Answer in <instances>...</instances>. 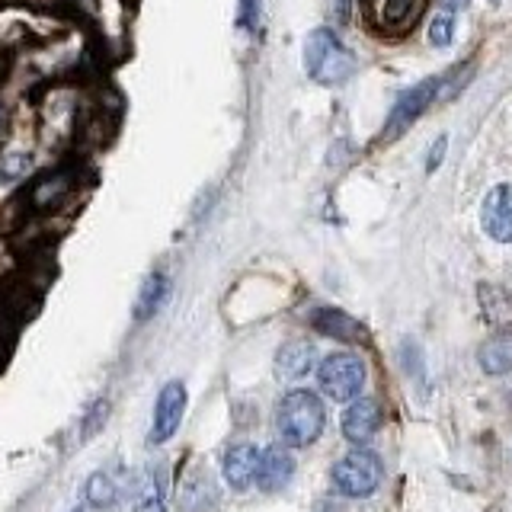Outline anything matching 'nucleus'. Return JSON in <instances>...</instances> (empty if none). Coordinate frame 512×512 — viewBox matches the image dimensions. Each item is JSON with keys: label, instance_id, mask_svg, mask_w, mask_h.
Returning a JSON list of instances; mask_svg holds the SVG:
<instances>
[{"label": "nucleus", "instance_id": "f257e3e1", "mask_svg": "<svg viewBox=\"0 0 512 512\" xmlns=\"http://www.w3.org/2000/svg\"><path fill=\"white\" fill-rule=\"evenodd\" d=\"M327 426L324 400L314 391H288L276 410V429L285 445L304 448L320 439V432Z\"/></svg>", "mask_w": 512, "mask_h": 512}, {"label": "nucleus", "instance_id": "f03ea898", "mask_svg": "<svg viewBox=\"0 0 512 512\" xmlns=\"http://www.w3.org/2000/svg\"><path fill=\"white\" fill-rule=\"evenodd\" d=\"M304 68L317 80V84L336 87L356 71V61H352V52L340 42L333 29H314L308 42H304Z\"/></svg>", "mask_w": 512, "mask_h": 512}, {"label": "nucleus", "instance_id": "7ed1b4c3", "mask_svg": "<svg viewBox=\"0 0 512 512\" xmlns=\"http://www.w3.org/2000/svg\"><path fill=\"white\" fill-rule=\"evenodd\" d=\"M381 477H384V464L375 452H368V448L349 452L346 458L333 464V487L343 496H352V500L375 493Z\"/></svg>", "mask_w": 512, "mask_h": 512}, {"label": "nucleus", "instance_id": "20e7f679", "mask_svg": "<svg viewBox=\"0 0 512 512\" xmlns=\"http://www.w3.org/2000/svg\"><path fill=\"white\" fill-rule=\"evenodd\" d=\"M317 384L330 400H356L365 388V365L352 352H333L320 362Z\"/></svg>", "mask_w": 512, "mask_h": 512}, {"label": "nucleus", "instance_id": "39448f33", "mask_svg": "<svg viewBox=\"0 0 512 512\" xmlns=\"http://www.w3.org/2000/svg\"><path fill=\"white\" fill-rule=\"evenodd\" d=\"M442 96V77H429L423 84L410 87L407 93H400V100L394 103L391 116H388V125H384V138H397L400 132H407V128L423 116V112L436 103Z\"/></svg>", "mask_w": 512, "mask_h": 512}, {"label": "nucleus", "instance_id": "423d86ee", "mask_svg": "<svg viewBox=\"0 0 512 512\" xmlns=\"http://www.w3.org/2000/svg\"><path fill=\"white\" fill-rule=\"evenodd\" d=\"M186 413V388L183 381H170L160 388L157 407H154V426H151V442H170V436L183 423Z\"/></svg>", "mask_w": 512, "mask_h": 512}, {"label": "nucleus", "instance_id": "0eeeda50", "mask_svg": "<svg viewBox=\"0 0 512 512\" xmlns=\"http://www.w3.org/2000/svg\"><path fill=\"white\" fill-rule=\"evenodd\" d=\"M372 23L381 32H407L426 7V0H365Z\"/></svg>", "mask_w": 512, "mask_h": 512}, {"label": "nucleus", "instance_id": "6e6552de", "mask_svg": "<svg viewBox=\"0 0 512 512\" xmlns=\"http://www.w3.org/2000/svg\"><path fill=\"white\" fill-rule=\"evenodd\" d=\"M484 231L500 240V244H512V183H500L487 192L484 199Z\"/></svg>", "mask_w": 512, "mask_h": 512}, {"label": "nucleus", "instance_id": "1a4fd4ad", "mask_svg": "<svg viewBox=\"0 0 512 512\" xmlns=\"http://www.w3.org/2000/svg\"><path fill=\"white\" fill-rule=\"evenodd\" d=\"M381 429V407L375 397H359L352 400L343 413V436L356 445H365L368 439H375V432Z\"/></svg>", "mask_w": 512, "mask_h": 512}, {"label": "nucleus", "instance_id": "9d476101", "mask_svg": "<svg viewBox=\"0 0 512 512\" xmlns=\"http://www.w3.org/2000/svg\"><path fill=\"white\" fill-rule=\"evenodd\" d=\"M295 474V458L282 445H269L260 452V468H256V484L266 493H276L288 487V480Z\"/></svg>", "mask_w": 512, "mask_h": 512}, {"label": "nucleus", "instance_id": "9b49d317", "mask_svg": "<svg viewBox=\"0 0 512 512\" xmlns=\"http://www.w3.org/2000/svg\"><path fill=\"white\" fill-rule=\"evenodd\" d=\"M256 468H260V448L250 442H240L224 455V480L237 493H244L247 487L256 484Z\"/></svg>", "mask_w": 512, "mask_h": 512}, {"label": "nucleus", "instance_id": "f8f14e48", "mask_svg": "<svg viewBox=\"0 0 512 512\" xmlns=\"http://www.w3.org/2000/svg\"><path fill=\"white\" fill-rule=\"evenodd\" d=\"M311 368H314V346L311 343L292 340V343H285L279 349V356H276V372H279V378L298 381V378L308 375Z\"/></svg>", "mask_w": 512, "mask_h": 512}, {"label": "nucleus", "instance_id": "ddd939ff", "mask_svg": "<svg viewBox=\"0 0 512 512\" xmlns=\"http://www.w3.org/2000/svg\"><path fill=\"white\" fill-rule=\"evenodd\" d=\"M170 298V279L167 272H151L148 279H144L141 292H138V301H135V320L144 324V320H151L160 308H164V301Z\"/></svg>", "mask_w": 512, "mask_h": 512}, {"label": "nucleus", "instance_id": "4468645a", "mask_svg": "<svg viewBox=\"0 0 512 512\" xmlns=\"http://www.w3.org/2000/svg\"><path fill=\"white\" fill-rule=\"evenodd\" d=\"M311 324H314V330H320L324 336H333V340H343V343L362 340V327L349 314L336 311V308H320V311H314Z\"/></svg>", "mask_w": 512, "mask_h": 512}, {"label": "nucleus", "instance_id": "2eb2a0df", "mask_svg": "<svg viewBox=\"0 0 512 512\" xmlns=\"http://www.w3.org/2000/svg\"><path fill=\"white\" fill-rule=\"evenodd\" d=\"M477 362L487 375H506L512 372V336H493L477 352Z\"/></svg>", "mask_w": 512, "mask_h": 512}, {"label": "nucleus", "instance_id": "dca6fc26", "mask_svg": "<svg viewBox=\"0 0 512 512\" xmlns=\"http://www.w3.org/2000/svg\"><path fill=\"white\" fill-rule=\"evenodd\" d=\"M480 304H484L487 317L496 327L512 324V295L500 292V288H493V285H480Z\"/></svg>", "mask_w": 512, "mask_h": 512}, {"label": "nucleus", "instance_id": "f3484780", "mask_svg": "<svg viewBox=\"0 0 512 512\" xmlns=\"http://www.w3.org/2000/svg\"><path fill=\"white\" fill-rule=\"evenodd\" d=\"M84 496H87V503L93 509H109L112 503L119 500V487H116V480H112L109 474H90L87 480V487H84Z\"/></svg>", "mask_w": 512, "mask_h": 512}, {"label": "nucleus", "instance_id": "a211bd4d", "mask_svg": "<svg viewBox=\"0 0 512 512\" xmlns=\"http://www.w3.org/2000/svg\"><path fill=\"white\" fill-rule=\"evenodd\" d=\"M429 42L436 48H445L448 42H452V16H436V20H432Z\"/></svg>", "mask_w": 512, "mask_h": 512}, {"label": "nucleus", "instance_id": "6ab92c4d", "mask_svg": "<svg viewBox=\"0 0 512 512\" xmlns=\"http://www.w3.org/2000/svg\"><path fill=\"white\" fill-rule=\"evenodd\" d=\"M135 512H167V503H164V493L160 487H148L135 503Z\"/></svg>", "mask_w": 512, "mask_h": 512}, {"label": "nucleus", "instance_id": "aec40b11", "mask_svg": "<svg viewBox=\"0 0 512 512\" xmlns=\"http://www.w3.org/2000/svg\"><path fill=\"white\" fill-rule=\"evenodd\" d=\"M109 416V400H96V410H90V416L84 420V439L93 436V432L103 429V420Z\"/></svg>", "mask_w": 512, "mask_h": 512}, {"label": "nucleus", "instance_id": "412c9836", "mask_svg": "<svg viewBox=\"0 0 512 512\" xmlns=\"http://www.w3.org/2000/svg\"><path fill=\"white\" fill-rule=\"evenodd\" d=\"M256 20H260V0H240V26L256 29Z\"/></svg>", "mask_w": 512, "mask_h": 512}, {"label": "nucleus", "instance_id": "4be33fe9", "mask_svg": "<svg viewBox=\"0 0 512 512\" xmlns=\"http://www.w3.org/2000/svg\"><path fill=\"white\" fill-rule=\"evenodd\" d=\"M445 148H448V138H439L436 144H432V151H429V170H436L442 164V157H445Z\"/></svg>", "mask_w": 512, "mask_h": 512}, {"label": "nucleus", "instance_id": "5701e85b", "mask_svg": "<svg viewBox=\"0 0 512 512\" xmlns=\"http://www.w3.org/2000/svg\"><path fill=\"white\" fill-rule=\"evenodd\" d=\"M336 13H340V20H349V0H336Z\"/></svg>", "mask_w": 512, "mask_h": 512}, {"label": "nucleus", "instance_id": "b1692460", "mask_svg": "<svg viewBox=\"0 0 512 512\" xmlns=\"http://www.w3.org/2000/svg\"><path fill=\"white\" fill-rule=\"evenodd\" d=\"M442 7L445 10H461V7H468V0H442Z\"/></svg>", "mask_w": 512, "mask_h": 512}]
</instances>
